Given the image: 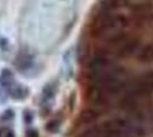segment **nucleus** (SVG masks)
<instances>
[{
  "instance_id": "1",
  "label": "nucleus",
  "mask_w": 153,
  "mask_h": 137,
  "mask_svg": "<svg viewBox=\"0 0 153 137\" xmlns=\"http://www.w3.org/2000/svg\"><path fill=\"white\" fill-rule=\"evenodd\" d=\"M34 64V59H33V56L30 55V54H21L17 59H16V67L17 70L21 72H25L31 70V67Z\"/></svg>"
},
{
  "instance_id": "2",
  "label": "nucleus",
  "mask_w": 153,
  "mask_h": 137,
  "mask_svg": "<svg viewBox=\"0 0 153 137\" xmlns=\"http://www.w3.org/2000/svg\"><path fill=\"white\" fill-rule=\"evenodd\" d=\"M16 84L14 73L9 69H4L0 73V87H2L7 91Z\"/></svg>"
},
{
  "instance_id": "3",
  "label": "nucleus",
  "mask_w": 153,
  "mask_h": 137,
  "mask_svg": "<svg viewBox=\"0 0 153 137\" xmlns=\"http://www.w3.org/2000/svg\"><path fill=\"white\" fill-rule=\"evenodd\" d=\"M8 94L10 95V97L16 99V101H21V99H24L27 97L29 95V89L26 88L25 86L19 85V84H15V85L8 90Z\"/></svg>"
},
{
  "instance_id": "4",
  "label": "nucleus",
  "mask_w": 153,
  "mask_h": 137,
  "mask_svg": "<svg viewBox=\"0 0 153 137\" xmlns=\"http://www.w3.org/2000/svg\"><path fill=\"white\" fill-rule=\"evenodd\" d=\"M55 91H56V89L51 84L45 86V88L42 90V104H44V106H49V104H51Z\"/></svg>"
},
{
  "instance_id": "5",
  "label": "nucleus",
  "mask_w": 153,
  "mask_h": 137,
  "mask_svg": "<svg viewBox=\"0 0 153 137\" xmlns=\"http://www.w3.org/2000/svg\"><path fill=\"white\" fill-rule=\"evenodd\" d=\"M140 57L142 59V61H153V44L147 45L140 52Z\"/></svg>"
},
{
  "instance_id": "6",
  "label": "nucleus",
  "mask_w": 153,
  "mask_h": 137,
  "mask_svg": "<svg viewBox=\"0 0 153 137\" xmlns=\"http://www.w3.org/2000/svg\"><path fill=\"white\" fill-rule=\"evenodd\" d=\"M59 129V121L57 120H51L46 124V130L49 133H56Z\"/></svg>"
},
{
  "instance_id": "7",
  "label": "nucleus",
  "mask_w": 153,
  "mask_h": 137,
  "mask_svg": "<svg viewBox=\"0 0 153 137\" xmlns=\"http://www.w3.org/2000/svg\"><path fill=\"white\" fill-rule=\"evenodd\" d=\"M23 119H24V121H25L26 124H30L32 121H33V112L30 111V110H26V111H24Z\"/></svg>"
},
{
  "instance_id": "8",
  "label": "nucleus",
  "mask_w": 153,
  "mask_h": 137,
  "mask_svg": "<svg viewBox=\"0 0 153 137\" xmlns=\"http://www.w3.org/2000/svg\"><path fill=\"white\" fill-rule=\"evenodd\" d=\"M0 137H15V133L9 128L0 129Z\"/></svg>"
},
{
  "instance_id": "9",
  "label": "nucleus",
  "mask_w": 153,
  "mask_h": 137,
  "mask_svg": "<svg viewBox=\"0 0 153 137\" xmlns=\"http://www.w3.org/2000/svg\"><path fill=\"white\" fill-rule=\"evenodd\" d=\"M14 118V111L13 110H7L2 113V117H1V120H10Z\"/></svg>"
},
{
  "instance_id": "10",
  "label": "nucleus",
  "mask_w": 153,
  "mask_h": 137,
  "mask_svg": "<svg viewBox=\"0 0 153 137\" xmlns=\"http://www.w3.org/2000/svg\"><path fill=\"white\" fill-rule=\"evenodd\" d=\"M26 137H39V134L36 129H30L26 131Z\"/></svg>"
}]
</instances>
